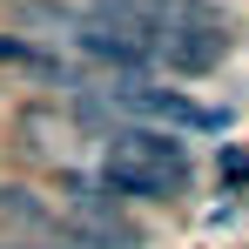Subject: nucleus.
I'll list each match as a JSON object with an SVG mask.
<instances>
[{"label": "nucleus", "mask_w": 249, "mask_h": 249, "mask_svg": "<svg viewBox=\"0 0 249 249\" xmlns=\"http://www.w3.org/2000/svg\"><path fill=\"white\" fill-rule=\"evenodd\" d=\"M189 175H196L189 148L162 128H122L108 142V168H101V182L135 202H168L175 189H189Z\"/></svg>", "instance_id": "nucleus-1"}, {"label": "nucleus", "mask_w": 249, "mask_h": 249, "mask_svg": "<svg viewBox=\"0 0 249 249\" xmlns=\"http://www.w3.org/2000/svg\"><path fill=\"white\" fill-rule=\"evenodd\" d=\"M155 54H162L175 74H209V68L229 54V34H222L215 20H175L162 41H155Z\"/></svg>", "instance_id": "nucleus-2"}, {"label": "nucleus", "mask_w": 249, "mask_h": 249, "mask_svg": "<svg viewBox=\"0 0 249 249\" xmlns=\"http://www.w3.org/2000/svg\"><path fill=\"white\" fill-rule=\"evenodd\" d=\"M128 115H142V122H175V128H222V115H209L196 101H182L175 88H122L115 94Z\"/></svg>", "instance_id": "nucleus-3"}, {"label": "nucleus", "mask_w": 249, "mask_h": 249, "mask_svg": "<svg viewBox=\"0 0 249 249\" xmlns=\"http://www.w3.org/2000/svg\"><path fill=\"white\" fill-rule=\"evenodd\" d=\"M74 41H81V54L108 61V68H148V61H155V47H142L128 27H115V20H101V27H81Z\"/></svg>", "instance_id": "nucleus-4"}, {"label": "nucleus", "mask_w": 249, "mask_h": 249, "mask_svg": "<svg viewBox=\"0 0 249 249\" xmlns=\"http://www.w3.org/2000/svg\"><path fill=\"white\" fill-rule=\"evenodd\" d=\"M0 215L20 229H47V202H34V189H0Z\"/></svg>", "instance_id": "nucleus-5"}, {"label": "nucleus", "mask_w": 249, "mask_h": 249, "mask_svg": "<svg viewBox=\"0 0 249 249\" xmlns=\"http://www.w3.org/2000/svg\"><path fill=\"white\" fill-rule=\"evenodd\" d=\"M0 61H7V68H34V74H54V68H61V61H47V54H34L27 41H0Z\"/></svg>", "instance_id": "nucleus-6"}, {"label": "nucleus", "mask_w": 249, "mask_h": 249, "mask_svg": "<svg viewBox=\"0 0 249 249\" xmlns=\"http://www.w3.org/2000/svg\"><path fill=\"white\" fill-rule=\"evenodd\" d=\"M0 249H14V243H0Z\"/></svg>", "instance_id": "nucleus-7"}]
</instances>
